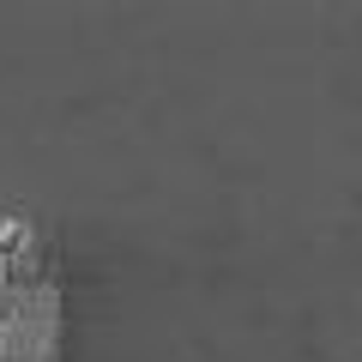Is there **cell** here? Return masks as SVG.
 <instances>
[{
	"label": "cell",
	"instance_id": "cell-1",
	"mask_svg": "<svg viewBox=\"0 0 362 362\" xmlns=\"http://www.w3.org/2000/svg\"><path fill=\"white\" fill-rule=\"evenodd\" d=\"M66 302L54 278H13L0 290V362H61Z\"/></svg>",
	"mask_w": 362,
	"mask_h": 362
}]
</instances>
